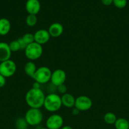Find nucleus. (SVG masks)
<instances>
[{
  "label": "nucleus",
  "instance_id": "nucleus-27",
  "mask_svg": "<svg viewBox=\"0 0 129 129\" xmlns=\"http://www.w3.org/2000/svg\"><path fill=\"white\" fill-rule=\"evenodd\" d=\"M101 2L105 6H109L113 4V0H101Z\"/></svg>",
  "mask_w": 129,
  "mask_h": 129
},
{
  "label": "nucleus",
  "instance_id": "nucleus-30",
  "mask_svg": "<svg viewBox=\"0 0 129 129\" xmlns=\"http://www.w3.org/2000/svg\"><path fill=\"white\" fill-rule=\"evenodd\" d=\"M61 129H73V128H72V127H71L70 126L64 125V126H63V127L61 128Z\"/></svg>",
  "mask_w": 129,
  "mask_h": 129
},
{
  "label": "nucleus",
  "instance_id": "nucleus-17",
  "mask_svg": "<svg viewBox=\"0 0 129 129\" xmlns=\"http://www.w3.org/2000/svg\"><path fill=\"white\" fill-rule=\"evenodd\" d=\"M114 125L116 129H129L128 121L124 118H117Z\"/></svg>",
  "mask_w": 129,
  "mask_h": 129
},
{
  "label": "nucleus",
  "instance_id": "nucleus-20",
  "mask_svg": "<svg viewBox=\"0 0 129 129\" xmlns=\"http://www.w3.org/2000/svg\"><path fill=\"white\" fill-rule=\"evenodd\" d=\"M16 127L17 129H27L28 123L25 118H18L16 121Z\"/></svg>",
  "mask_w": 129,
  "mask_h": 129
},
{
  "label": "nucleus",
  "instance_id": "nucleus-15",
  "mask_svg": "<svg viewBox=\"0 0 129 129\" xmlns=\"http://www.w3.org/2000/svg\"><path fill=\"white\" fill-rule=\"evenodd\" d=\"M11 30V23L9 20L5 18H0V35H6Z\"/></svg>",
  "mask_w": 129,
  "mask_h": 129
},
{
  "label": "nucleus",
  "instance_id": "nucleus-24",
  "mask_svg": "<svg viewBox=\"0 0 129 129\" xmlns=\"http://www.w3.org/2000/svg\"><path fill=\"white\" fill-rule=\"evenodd\" d=\"M57 89H58V91L61 94H64V93H67V88L64 84H61V85L58 86V87H56Z\"/></svg>",
  "mask_w": 129,
  "mask_h": 129
},
{
  "label": "nucleus",
  "instance_id": "nucleus-1",
  "mask_svg": "<svg viewBox=\"0 0 129 129\" xmlns=\"http://www.w3.org/2000/svg\"><path fill=\"white\" fill-rule=\"evenodd\" d=\"M46 95L41 89L32 88L25 94V102L30 108H39L44 105Z\"/></svg>",
  "mask_w": 129,
  "mask_h": 129
},
{
  "label": "nucleus",
  "instance_id": "nucleus-13",
  "mask_svg": "<svg viewBox=\"0 0 129 129\" xmlns=\"http://www.w3.org/2000/svg\"><path fill=\"white\" fill-rule=\"evenodd\" d=\"M48 31L52 37H59L62 35L63 32V26L59 23H53L48 28Z\"/></svg>",
  "mask_w": 129,
  "mask_h": 129
},
{
  "label": "nucleus",
  "instance_id": "nucleus-26",
  "mask_svg": "<svg viewBox=\"0 0 129 129\" xmlns=\"http://www.w3.org/2000/svg\"><path fill=\"white\" fill-rule=\"evenodd\" d=\"M6 84V78L0 74V88H3Z\"/></svg>",
  "mask_w": 129,
  "mask_h": 129
},
{
  "label": "nucleus",
  "instance_id": "nucleus-31",
  "mask_svg": "<svg viewBox=\"0 0 129 129\" xmlns=\"http://www.w3.org/2000/svg\"><path fill=\"white\" fill-rule=\"evenodd\" d=\"M39 129H48V128H47L46 127V128H39Z\"/></svg>",
  "mask_w": 129,
  "mask_h": 129
},
{
  "label": "nucleus",
  "instance_id": "nucleus-2",
  "mask_svg": "<svg viewBox=\"0 0 129 129\" xmlns=\"http://www.w3.org/2000/svg\"><path fill=\"white\" fill-rule=\"evenodd\" d=\"M43 107L48 112L51 113L57 112L62 107L61 96L56 93H49L46 96Z\"/></svg>",
  "mask_w": 129,
  "mask_h": 129
},
{
  "label": "nucleus",
  "instance_id": "nucleus-21",
  "mask_svg": "<svg viewBox=\"0 0 129 129\" xmlns=\"http://www.w3.org/2000/svg\"><path fill=\"white\" fill-rule=\"evenodd\" d=\"M22 38L27 45L34 42V35L31 33H27V34H24Z\"/></svg>",
  "mask_w": 129,
  "mask_h": 129
},
{
  "label": "nucleus",
  "instance_id": "nucleus-32",
  "mask_svg": "<svg viewBox=\"0 0 129 129\" xmlns=\"http://www.w3.org/2000/svg\"><path fill=\"white\" fill-rule=\"evenodd\" d=\"M128 123H129V119H128Z\"/></svg>",
  "mask_w": 129,
  "mask_h": 129
},
{
  "label": "nucleus",
  "instance_id": "nucleus-7",
  "mask_svg": "<svg viewBox=\"0 0 129 129\" xmlns=\"http://www.w3.org/2000/svg\"><path fill=\"white\" fill-rule=\"evenodd\" d=\"M92 106V102L87 96L82 95L75 99V107L80 112H84L91 109Z\"/></svg>",
  "mask_w": 129,
  "mask_h": 129
},
{
  "label": "nucleus",
  "instance_id": "nucleus-8",
  "mask_svg": "<svg viewBox=\"0 0 129 129\" xmlns=\"http://www.w3.org/2000/svg\"><path fill=\"white\" fill-rule=\"evenodd\" d=\"M63 125V118L58 114L49 116L46 121V126L48 129H61Z\"/></svg>",
  "mask_w": 129,
  "mask_h": 129
},
{
  "label": "nucleus",
  "instance_id": "nucleus-10",
  "mask_svg": "<svg viewBox=\"0 0 129 129\" xmlns=\"http://www.w3.org/2000/svg\"><path fill=\"white\" fill-rule=\"evenodd\" d=\"M34 42L40 45H43L48 42L50 39V35L49 31L44 29H40L38 30L34 34Z\"/></svg>",
  "mask_w": 129,
  "mask_h": 129
},
{
  "label": "nucleus",
  "instance_id": "nucleus-14",
  "mask_svg": "<svg viewBox=\"0 0 129 129\" xmlns=\"http://www.w3.org/2000/svg\"><path fill=\"white\" fill-rule=\"evenodd\" d=\"M61 99L62 106L68 108H73L75 107V97L70 93H64L61 96Z\"/></svg>",
  "mask_w": 129,
  "mask_h": 129
},
{
  "label": "nucleus",
  "instance_id": "nucleus-28",
  "mask_svg": "<svg viewBox=\"0 0 129 129\" xmlns=\"http://www.w3.org/2000/svg\"><path fill=\"white\" fill-rule=\"evenodd\" d=\"M40 85L41 84H39V83L35 81L32 84V88H34V89H40Z\"/></svg>",
  "mask_w": 129,
  "mask_h": 129
},
{
  "label": "nucleus",
  "instance_id": "nucleus-3",
  "mask_svg": "<svg viewBox=\"0 0 129 129\" xmlns=\"http://www.w3.org/2000/svg\"><path fill=\"white\" fill-rule=\"evenodd\" d=\"M25 119L28 125L37 126L40 124L43 120V114L39 108H30L25 115Z\"/></svg>",
  "mask_w": 129,
  "mask_h": 129
},
{
  "label": "nucleus",
  "instance_id": "nucleus-11",
  "mask_svg": "<svg viewBox=\"0 0 129 129\" xmlns=\"http://www.w3.org/2000/svg\"><path fill=\"white\" fill-rule=\"evenodd\" d=\"M25 9L29 15H36L40 11V2L39 0H27L25 3Z\"/></svg>",
  "mask_w": 129,
  "mask_h": 129
},
{
  "label": "nucleus",
  "instance_id": "nucleus-18",
  "mask_svg": "<svg viewBox=\"0 0 129 129\" xmlns=\"http://www.w3.org/2000/svg\"><path fill=\"white\" fill-rule=\"evenodd\" d=\"M103 119L105 123H107V124L113 125L115 124V122L117 120V118H116V116L115 113H112V112H108L104 115Z\"/></svg>",
  "mask_w": 129,
  "mask_h": 129
},
{
  "label": "nucleus",
  "instance_id": "nucleus-9",
  "mask_svg": "<svg viewBox=\"0 0 129 129\" xmlns=\"http://www.w3.org/2000/svg\"><path fill=\"white\" fill-rule=\"evenodd\" d=\"M66 78H67V74L64 71L63 69H58L52 72L50 81L53 86L58 87V86L64 84Z\"/></svg>",
  "mask_w": 129,
  "mask_h": 129
},
{
  "label": "nucleus",
  "instance_id": "nucleus-25",
  "mask_svg": "<svg viewBox=\"0 0 129 129\" xmlns=\"http://www.w3.org/2000/svg\"><path fill=\"white\" fill-rule=\"evenodd\" d=\"M17 40L18 41L19 44H20V50H25V48L27 47V45L25 43V42L23 40L22 38H19L18 39H17Z\"/></svg>",
  "mask_w": 129,
  "mask_h": 129
},
{
  "label": "nucleus",
  "instance_id": "nucleus-16",
  "mask_svg": "<svg viewBox=\"0 0 129 129\" xmlns=\"http://www.w3.org/2000/svg\"><path fill=\"white\" fill-rule=\"evenodd\" d=\"M36 70L37 67L35 66V64L31 60L27 62L24 66V71H25V74L28 76L31 77V78H33Z\"/></svg>",
  "mask_w": 129,
  "mask_h": 129
},
{
  "label": "nucleus",
  "instance_id": "nucleus-19",
  "mask_svg": "<svg viewBox=\"0 0 129 129\" xmlns=\"http://www.w3.org/2000/svg\"><path fill=\"white\" fill-rule=\"evenodd\" d=\"M25 22L27 26L32 27L37 24V18L35 15H28L25 20Z\"/></svg>",
  "mask_w": 129,
  "mask_h": 129
},
{
  "label": "nucleus",
  "instance_id": "nucleus-23",
  "mask_svg": "<svg viewBox=\"0 0 129 129\" xmlns=\"http://www.w3.org/2000/svg\"><path fill=\"white\" fill-rule=\"evenodd\" d=\"M113 4L117 8L122 9L126 6L127 0H113Z\"/></svg>",
  "mask_w": 129,
  "mask_h": 129
},
{
  "label": "nucleus",
  "instance_id": "nucleus-29",
  "mask_svg": "<svg viewBox=\"0 0 129 129\" xmlns=\"http://www.w3.org/2000/svg\"><path fill=\"white\" fill-rule=\"evenodd\" d=\"M79 113H80V111L78 110L77 108H76L75 107H74V108L72 109V113L73 115H78L79 114Z\"/></svg>",
  "mask_w": 129,
  "mask_h": 129
},
{
  "label": "nucleus",
  "instance_id": "nucleus-12",
  "mask_svg": "<svg viewBox=\"0 0 129 129\" xmlns=\"http://www.w3.org/2000/svg\"><path fill=\"white\" fill-rule=\"evenodd\" d=\"M11 56V51L9 47V44L6 42H0V62L6 61L10 59Z\"/></svg>",
  "mask_w": 129,
  "mask_h": 129
},
{
  "label": "nucleus",
  "instance_id": "nucleus-6",
  "mask_svg": "<svg viewBox=\"0 0 129 129\" xmlns=\"http://www.w3.org/2000/svg\"><path fill=\"white\" fill-rule=\"evenodd\" d=\"M16 71V63L11 59L0 63V74L6 78L13 76Z\"/></svg>",
  "mask_w": 129,
  "mask_h": 129
},
{
  "label": "nucleus",
  "instance_id": "nucleus-4",
  "mask_svg": "<svg viewBox=\"0 0 129 129\" xmlns=\"http://www.w3.org/2000/svg\"><path fill=\"white\" fill-rule=\"evenodd\" d=\"M24 52L26 57L31 61H34L41 57L43 53L42 46L34 42L29 44L24 50Z\"/></svg>",
  "mask_w": 129,
  "mask_h": 129
},
{
  "label": "nucleus",
  "instance_id": "nucleus-5",
  "mask_svg": "<svg viewBox=\"0 0 129 129\" xmlns=\"http://www.w3.org/2000/svg\"><path fill=\"white\" fill-rule=\"evenodd\" d=\"M52 71L49 68L46 66H41L37 68V70L33 76L34 81L40 84H44L48 83L51 80Z\"/></svg>",
  "mask_w": 129,
  "mask_h": 129
},
{
  "label": "nucleus",
  "instance_id": "nucleus-22",
  "mask_svg": "<svg viewBox=\"0 0 129 129\" xmlns=\"http://www.w3.org/2000/svg\"><path fill=\"white\" fill-rule=\"evenodd\" d=\"M9 47L11 50V52H15L20 50V46L19 44L18 41L16 40H13L9 44Z\"/></svg>",
  "mask_w": 129,
  "mask_h": 129
}]
</instances>
